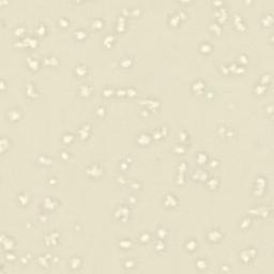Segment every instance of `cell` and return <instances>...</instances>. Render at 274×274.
Returning <instances> with one entry per match:
<instances>
[{"label":"cell","instance_id":"3957f363","mask_svg":"<svg viewBox=\"0 0 274 274\" xmlns=\"http://www.w3.org/2000/svg\"><path fill=\"white\" fill-rule=\"evenodd\" d=\"M59 24H62V25H63V27H65V26L67 25V22H66V19L61 18V19H60V22H59Z\"/></svg>","mask_w":274,"mask_h":274},{"label":"cell","instance_id":"7a4b0ae2","mask_svg":"<svg viewBox=\"0 0 274 274\" xmlns=\"http://www.w3.org/2000/svg\"><path fill=\"white\" fill-rule=\"evenodd\" d=\"M90 91H91V88H89L88 86H86V87L84 86V87L81 88V91H80V92H81L82 95H89Z\"/></svg>","mask_w":274,"mask_h":274},{"label":"cell","instance_id":"6da1fadb","mask_svg":"<svg viewBox=\"0 0 274 274\" xmlns=\"http://www.w3.org/2000/svg\"><path fill=\"white\" fill-rule=\"evenodd\" d=\"M18 114H19V111H18V110H16V109H13V110H11L10 113H9V115H8V116L10 117V119H11V120H13V121H15V120H17V119H18V118H19L18 116H17V115H18Z\"/></svg>","mask_w":274,"mask_h":274}]
</instances>
